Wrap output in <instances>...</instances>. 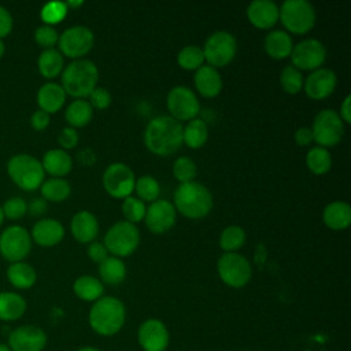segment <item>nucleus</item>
Segmentation results:
<instances>
[{
	"label": "nucleus",
	"mask_w": 351,
	"mask_h": 351,
	"mask_svg": "<svg viewBox=\"0 0 351 351\" xmlns=\"http://www.w3.org/2000/svg\"><path fill=\"white\" fill-rule=\"evenodd\" d=\"M217 273L223 284L230 288L245 287L252 277L250 261L239 252H223L217 261Z\"/></svg>",
	"instance_id": "nucleus-9"
},
{
	"label": "nucleus",
	"mask_w": 351,
	"mask_h": 351,
	"mask_svg": "<svg viewBox=\"0 0 351 351\" xmlns=\"http://www.w3.org/2000/svg\"><path fill=\"white\" fill-rule=\"evenodd\" d=\"M339 115L343 122H346V123L351 122V95L350 93L343 99V101L340 104Z\"/></svg>",
	"instance_id": "nucleus-53"
},
{
	"label": "nucleus",
	"mask_w": 351,
	"mask_h": 351,
	"mask_svg": "<svg viewBox=\"0 0 351 351\" xmlns=\"http://www.w3.org/2000/svg\"><path fill=\"white\" fill-rule=\"evenodd\" d=\"M67 5L64 1H49L43 5L41 8V19L44 21V25H56L64 19L67 15Z\"/></svg>",
	"instance_id": "nucleus-43"
},
{
	"label": "nucleus",
	"mask_w": 351,
	"mask_h": 351,
	"mask_svg": "<svg viewBox=\"0 0 351 351\" xmlns=\"http://www.w3.org/2000/svg\"><path fill=\"white\" fill-rule=\"evenodd\" d=\"M1 208L4 217L10 219H18L27 213V203L22 197H10L8 200L4 202Z\"/></svg>",
	"instance_id": "nucleus-45"
},
{
	"label": "nucleus",
	"mask_w": 351,
	"mask_h": 351,
	"mask_svg": "<svg viewBox=\"0 0 351 351\" xmlns=\"http://www.w3.org/2000/svg\"><path fill=\"white\" fill-rule=\"evenodd\" d=\"M34 40L40 47L48 49V48H53V45L58 44L59 34L53 26L41 25L34 32Z\"/></svg>",
	"instance_id": "nucleus-44"
},
{
	"label": "nucleus",
	"mask_w": 351,
	"mask_h": 351,
	"mask_svg": "<svg viewBox=\"0 0 351 351\" xmlns=\"http://www.w3.org/2000/svg\"><path fill=\"white\" fill-rule=\"evenodd\" d=\"M293 138H295V143L300 147H306L308 144H311L314 141V137H313V132H311V128L308 126H300L296 129L295 134H293Z\"/></svg>",
	"instance_id": "nucleus-50"
},
{
	"label": "nucleus",
	"mask_w": 351,
	"mask_h": 351,
	"mask_svg": "<svg viewBox=\"0 0 351 351\" xmlns=\"http://www.w3.org/2000/svg\"><path fill=\"white\" fill-rule=\"evenodd\" d=\"M134 191L141 202H155L160 195V185L156 178L149 174L141 176L134 182Z\"/></svg>",
	"instance_id": "nucleus-39"
},
{
	"label": "nucleus",
	"mask_w": 351,
	"mask_h": 351,
	"mask_svg": "<svg viewBox=\"0 0 351 351\" xmlns=\"http://www.w3.org/2000/svg\"><path fill=\"white\" fill-rule=\"evenodd\" d=\"M263 48L270 58L281 60L291 55L293 48V41L289 33L285 30H280V29L270 30L265 36Z\"/></svg>",
	"instance_id": "nucleus-24"
},
{
	"label": "nucleus",
	"mask_w": 351,
	"mask_h": 351,
	"mask_svg": "<svg viewBox=\"0 0 351 351\" xmlns=\"http://www.w3.org/2000/svg\"><path fill=\"white\" fill-rule=\"evenodd\" d=\"M7 278L12 287L18 289H27L36 284L37 273L29 263L15 262L8 266Z\"/></svg>",
	"instance_id": "nucleus-32"
},
{
	"label": "nucleus",
	"mask_w": 351,
	"mask_h": 351,
	"mask_svg": "<svg viewBox=\"0 0 351 351\" xmlns=\"http://www.w3.org/2000/svg\"><path fill=\"white\" fill-rule=\"evenodd\" d=\"M86 254H88V256H89L93 262H96L97 265L108 256V251H107L106 245H104L103 243H100V241H92V243H89V244H88Z\"/></svg>",
	"instance_id": "nucleus-48"
},
{
	"label": "nucleus",
	"mask_w": 351,
	"mask_h": 351,
	"mask_svg": "<svg viewBox=\"0 0 351 351\" xmlns=\"http://www.w3.org/2000/svg\"><path fill=\"white\" fill-rule=\"evenodd\" d=\"M12 30V16L7 8L0 5V38L5 37Z\"/></svg>",
	"instance_id": "nucleus-51"
},
{
	"label": "nucleus",
	"mask_w": 351,
	"mask_h": 351,
	"mask_svg": "<svg viewBox=\"0 0 351 351\" xmlns=\"http://www.w3.org/2000/svg\"><path fill=\"white\" fill-rule=\"evenodd\" d=\"M324 223L332 230H344L351 223V207L347 202L336 200L325 206L322 211Z\"/></svg>",
	"instance_id": "nucleus-25"
},
{
	"label": "nucleus",
	"mask_w": 351,
	"mask_h": 351,
	"mask_svg": "<svg viewBox=\"0 0 351 351\" xmlns=\"http://www.w3.org/2000/svg\"><path fill=\"white\" fill-rule=\"evenodd\" d=\"M291 64L298 70H317L322 67L326 60V48L317 38H306L293 44L289 55Z\"/></svg>",
	"instance_id": "nucleus-15"
},
{
	"label": "nucleus",
	"mask_w": 351,
	"mask_h": 351,
	"mask_svg": "<svg viewBox=\"0 0 351 351\" xmlns=\"http://www.w3.org/2000/svg\"><path fill=\"white\" fill-rule=\"evenodd\" d=\"M101 181L110 196L115 199H125L134 191L136 177L126 163L114 162L106 167Z\"/></svg>",
	"instance_id": "nucleus-13"
},
{
	"label": "nucleus",
	"mask_w": 351,
	"mask_h": 351,
	"mask_svg": "<svg viewBox=\"0 0 351 351\" xmlns=\"http://www.w3.org/2000/svg\"><path fill=\"white\" fill-rule=\"evenodd\" d=\"M47 333L37 325H21L8 335L7 346L11 351H43L47 346Z\"/></svg>",
	"instance_id": "nucleus-17"
},
{
	"label": "nucleus",
	"mask_w": 351,
	"mask_h": 351,
	"mask_svg": "<svg viewBox=\"0 0 351 351\" xmlns=\"http://www.w3.org/2000/svg\"><path fill=\"white\" fill-rule=\"evenodd\" d=\"M245 240L247 234L241 226L229 225L222 229L218 243L225 252H236L245 244Z\"/></svg>",
	"instance_id": "nucleus-37"
},
{
	"label": "nucleus",
	"mask_w": 351,
	"mask_h": 351,
	"mask_svg": "<svg viewBox=\"0 0 351 351\" xmlns=\"http://www.w3.org/2000/svg\"><path fill=\"white\" fill-rule=\"evenodd\" d=\"M176 218L177 211L173 203L166 199H156L155 202H152L147 207L144 215L147 228L156 234H162L170 230L176 223Z\"/></svg>",
	"instance_id": "nucleus-18"
},
{
	"label": "nucleus",
	"mask_w": 351,
	"mask_h": 351,
	"mask_svg": "<svg viewBox=\"0 0 351 351\" xmlns=\"http://www.w3.org/2000/svg\"><path fill=\"white\" fill-rule=\"evenodd\" d=\"M193 85L202 96L215 97L222 90L223 82L218 69L210 64H203L195 71Z\"/></svg>",
	"instance_id": "nucleus-23"
},
{
	"label": "nucleus",
	"mask_w": 351,
	"mask_h": 351,
	"mask_svg": "<svg viewBox=\"0 0 351 351\" xmlns=\"http://www.w3.org/2000/svg\"><path fill=\"white\" fill-rule=\"evenodd\" d=\"M49 114L43 110H36L30 117V123L36 130H44L49 125Z\"/></svg>",
	"instance_id": "nucleus-49"
},
{
	"label": "nucleus",
	"mask_w": 351,
	"mask_h": 351,
	"mask_svg": "<svg viewBox=\"0 0 351 351\" xmlns=\"http://www.w3.org/2000/svg\"><path fill=\"white\" fill-rule=\"evenodd\" d=\"M78 133L74 128H70V126H66L60 130L59 136H58V141L62 147V149H71L74 148L77 144H78Z\"/></svg>",
	"instance_id": "nucleus-47"
},
{
	"label": "nucleus",
	"mask_w": 351,
	"mask_h": 351,
	"mask_svg": "<svg viewBox=\"0 0 351 351\" xmlns=\"http://www.w3.org/2000/svg\"><path fill=\"white\" fill-rule=\"evenodd\" d=\"M314 141L324 148L340 143L344 134V122L333 108H324L317 112L311 126Z\"/></svg>",
	"instance_id": "nucleus-10"
},
{
	"label": "nucleus",
	"mask_w": 351,
	"mask_h": 351,
	"mask_svg": "<svg viewBox=\"0 0 351 351\" xmlns=\"http://www.w3.org/2000/svg\"><path fill=\"white\" fill-rule=\"evenodd\" d=\"M145 147L155 155L169 156L182 145V125L170 115L152 118L144 130Z\"/></svg>",
	"instance_id": "nucleus-1"
},
{
	"label": "nucleus",
	"mask_w": 351,
	"mask_h": 351,
	"mask_svg": "<svg viewBox=\"0 0 351 351\" xmlns=\"http://www.w3.org/2000/svg\"><path fill=\"white\" fill-rule=\"evenodd\" d=\"M3 221H4V214H3V208L0 206V225L3 223Z\"/></svg>",
	"instance_id": "nucleus-58"
},
{
	"label": "nucleus",
	"mask_w": 351,
	"mask_h": 351,
	"mask_svg": "<svg viewBox=\"0 0 351 351\" xmlns=\"http://www.w3.org/2000/svg\"><path fill=\"white\" fill-rule=\"evenodd\" d=\"M88 97L89 104L96 110H106L111 104V93L103 86H96Z\"/></svg>",
	"instance_id": "nucleus-46"
},
{
	"label": "nucleus",
	"mask_w": 351,
	"mask_h": 351,
	"mask_svg": "<svg viewBox=\"0 0 351 351\" xmlns=\"http://www.w3.org/2000/svg\"><path fill=\"white\" fill-rule=\"evenodd\" d=\"M66 101V92L63 90L62 85L56 82H47L44 84L37 92V103L40 110L53 114L58 112Z\"/></svg>",
	"instance_id": "nucleus-26"
},
{
	"label": "nucleus",
	"mask_w": 351,
	"mask_h": 351,
	"mask_svg": "<svg viewBox=\"0 0 351 351\" xmlns=\"http://www.w3.org/2000/svg\"><path fill=\"white\" fill-rule=\"evenodd\" d=\"M32 241L37 243L41 247H53L59 244L64 237L63 225L53 218L38 219L30 233Z\"/></svg>",
	"instance_id": "nucleus-21"
},
{
	"label": "nucleus",
	"mask_w": 351,
	"mask_h": 351,
	"mask_svg": "<svg viewBox=\"0 0 351 351\" xmlns=\"http://www.w3.org/2000/svg\"><path fill=\"white\" fill-rule=\"evenodd\" d=\"M93 108L86 99H74L64 111V118L70 128H82L90 122Z\"/></svg>",
	"instance_id": "nucleus-34"
},
{
	"label": "nucleus",
	"mask_w": 351,
	"mask_h": 351,
	"mask_svg": "<svg viewBox=\"0 0 351 351\" xmlns=\"http://www.w3.org/2000/svg\"><path fill=\"white\" fill-rule=\"evenodd\" d=\"M7 171L10 178L23 191L38 189L45 177L41 162L29 154L14 155L7 163Z\"/></svg>",
	"instance_id": "nucleus-5"
},
{
	"label": "nucleus",
	"mask_w": 351,
	"mask_h": 351,
	"mask_svg": "<svg viewBox=\"0 0 351 351\" xmlns=\"http://www.w3.org/2000/svg\"><path fill=\"white\" fill-rule=\"evenodd\" d=\"M40 191L45 202H63L70 196L71 185L64 178L51 177L41 184Z\"/></svg>",
	"instance_id": "nucleus-35"
},
{
	"label": "nucleus",
	"mask_w": 351,
	"mask_h": 351,
	"mask_svg": "<svg viewBox=\"0 0 351 351\" xmlns=\"http://www.w3.org/2000/svg\"><path fill=\"white\" fill-rule=\"evenodd\" d=\"M95 34L93 32L82 25L70 26L59 36L58 45L59 52L63 56L71 59H82L93 47Z\"/></svg>",
	"instance_id": "nucleus-11"
},
{
	"label": "nucleus",
	"mask_w": 351,
	"mask_h": 351,
	"mask_svg": "<svg viewBox=\"0 0 351 351\" xmlns=\"http://www.w3.org/2000/svg\"><path fill=\"white\" fill-rule=\"evenodd\" d=\"M278 19L288 32L304 34L314 27L317 14L307 0H285L278 7Z\"/></svg>",
	"instance_id": "nucleus-6"
},
{
	"label": "nucleus",
	"mask_w": 351,
	"mask_h": 351,
	"mask_svg": "<svg viewBox=\"0 0 351 351\" xmlns=\"http://www.w3.org/2000/svg\"><path fill=\"white\" fill-rule=\"evenodd\" d=\"M99 69L89 59H75L70 62L62 71V88L66 95L75 99L88 97L97 86Z\"/></svg>",
	"instance_id": "nucleus-4"
},
{
	"label": "nucleus",
	"mask_w": 351,
	"mask_h": 351,
	"mask_svg": "<svg viewBox=\"0 0 351 351\" xmlns=\"http://www.w3.org/2000/svg\"><path fill=\"white\" fill-rule=\"evenodd\" d=\"M27 211L32 215L38 217L47 211V202L43 197H36V199L30 200V203L27 204Z\"/></svg>",
	"instance_id": "nucleus-52"
},
{
	"label": "nucleus",
	"mask_w": 351,
	"mask_h": 351,
	"mask_svg": "<svg viewBox=\"0 0 351 351\" xmlns=\"http://www.w3.org/2000/svg\"><path fill=\"white\" fill-rule=\"evenodd\" d=\"M166 107L170 117L178 122L191 121L196 118L200 111V103L196 93L185 85H176L169 90Z\"/></svg>",
	"instance_id": "nucleus-12"
},
{
	"label": "nucleus",
	"mask_w": 351,
	"mask_h": 351,
	"mask_svg": "<svg viewBox=\"0 0 351 351\" xmlns=\"http://www.w3.org/2000/svg\"><path fill=\"white\" fill-rule=\"evenodd\" d=\"M81 4H82V1H66L67 8H69V7H78V5H81Z\"/></svg>",
	"instance_id": "nucleus-55"
},
{
	"label": "nucleus",
	"mask_w": 351,
	"mask_h": 351,
	"mask_svg": "<svg viewBox=\"0 0 351 351\" xmlns=\"http://www.w3.org/2000/svg\"><path fill=\"white\" fill-rule=\"evenodd\" d=\"M103 244L112 256L122 259L137 250L140 244V230L134 223L125 219L118 221L106 232Z\"/></svg>",
	"instance_id": "nucleus-7"
},
{
	"label": "nucleus",
	"mask_w": 351,
	"mask_h": 351,
	"mask_svg": "<svg viewBox=\"0 0 351 351\" xmlns=\"http://www.w3.org/2000/svg\"><path fill=\"white\" fill-rule=\"evenodd\" d=\"M213 195L206 185L199 181L180 184L173 196V206L189 219L204 218L213 208Z\"/></svg>",
	"instance_id": "nucleus-3"
},
{
	"label": "nucleus",
	"mask_w": 351,
	"mask_h": 351,
	"mask_svg": "<svg viewBox=\"0 0 351 351\" xmlns=\"http://www.w3.org/2000/svg\"><path fill=\"white\" fill-rule=\"evenodd\" d=\"M97 271L100 277L99 280L107 285H119L125 281L128 274L125 262L121 258L112 255H108L97 265Z\"/></svg>",
	"instance_id": "nucleus-28"
},
{
	"label": "nucleus",
	"mask_w": 351,
	"mask_h": 351,
	"mask_svg": "<svg viewBox=\"0 0 351 351\" xmlns=\"http://www.w3.org/2000/svg\"><path fill=\"white\" fill-rule=\"evenodd\" d=\"M247 18L258 29H270L278 21V5L273 0H254L247 5Z\"/></svg>",
	"instance_id": "nucleus-20"
},
{
	"label": "nucleus",
	"mask_w": 351,
	"mask_h": 351,
	"mask_svg": "<svg viewBox=\"0 0 351 351\" xmlns=\"http://www.w3.org/2000/svg\"><path fill=\"white\" fill-rule=\"evenodd\" d=\"M4 51H5V47H4V44H3V41H1V38H0V59H1V56L4 55Z\"/></svg>",
	"instance_id": "nucleus-56"
},
{
	"label": "nucleus",
	"mask_w": 351,
	"mask_h": 351,
	"mask_svg": "<svg viewBox=\"0 0 351 351\" xmlns=\"http://www.w3.org/2000/svg\"><path fill=\"white\" fill-rule=\"evenodd\" d=\"M196 173L197 167L193 159H191L189 156H180L176 159L173 165V176L180 184L195 181Z\"/></svg>",
	"instance_id": "nucleus-41"
},
{
	"label": "nucleus",
	"mask_w": 351,
	"mask_h": 351,
	"mask_svg": "<svg viewBox=\"0 0 351 351\" xmlns=\"http://www.w3.org/2000/svg\"><path fill=\"white\" fill-rule=\"evenodd\" d=\"M303 81L304 77L300 70H298L292 64H287L282 67L280 73V85L284 92L289 95H295L303 89Z\"/></svg>",
	"instance_id": "nucleus-40"
},
{
	"label": "nucleus",
	"mask_w": 351,
	"mask_h": 351,
	"mask_svg": "<svg viewBox=\"0 0 351 351\" xmlns=\"http://www.w3.org/2000/svg\"><path fill=\"white\" fill-rule=\"evenodd\" d=\"M73 291L75 296L84 302H96L103 296L104 285L97 277L84 274L75 278L73 282Z\"/></svg>",
	"instance_id": "nucleus-30"
},
{
	"label": "nucleus",
	"mask_w": 351,
	"mask_h": 351,
	"mask_svg": "<svg viewBox=\"0 0 351 351\" xmlns=\"http://www.w3.org/2000/svg\"><path fill=\"white\" fill-rule=\"evenodd\" d=\"M26 300L16 292L3 291L0 292V319L1 321H16L26 311Z\"/></svg>",
	"instance_id": "nucleus-29"
},
{
	"label": "nucleus",
	"mask_w": 351,
	"mask_h": 351,
	"mask_svg": "<svg viewBox=\"0 0 351 351\" xmlns=\"http://www.w3.org/2000/svg\"><path fill=\"white\" fill-rule=\"evenodd\" d=\"M208 138V126L206 121L193 118L182 126V144H186L192 149L202 148Z\"/></svg>",
	"instance_id": "nucleus-33"
},
{
	"label": "nucleus",
	"mask_w": 351,
	"mask_h": 351,
	"mask_svg": "<svg viewBox=\"0 0 351 351\" xmlns=\"http://www.w3.org/2000/svg\"><path fill=\"white\" fill-rule=\"evenodd\" d=\"M37 66H38L40 74L44 78L52 80L59 74H62L64 69V56L59 52V49H55V48L44 49L38 56Z\"/></svg>",
	"instance_id": "nucleus-31"
},
{
	"label": "nucleus",
	"mask_w": 351,
	"mask_h": 351,
	"mask_svg": "<svg viewBox=\"0 0 351 351\" xmlns=\"http://www.w3.org/2000/svg\"><path fill=\"white\" fill-rule=\"evenodd\" d=\"M0 351H11V350H10V347L7 344L0 343Z\"/></svg>",
	"instance_id": "nucleus-57"
},
{
	"label": "nucleus",
	"mask_w": 351,
	"mask_h": 351,
	"mask_svg": "<svg viewBox=\"0 0 351 351\" xmlns=\"http://www.w3.org/2000/svg\"><path fill=\"white\" fill-rule=\"evenodd\" d=\"M43 169L52 177L63 178V176L69 174L73 169L71 156L62 148H53L44 154L41 160Z\"/></svg>",
	"instance_id": "nucleus-27"
},
{
	"label": "nucleus",
	"mask_w": 351,
	"mask_h": 351,
	"mask_svg": "<svg viewBox=\"0 0 351 351\" xmlns=\"http://www.w3.org/2000/svg\"><path fill=\"white\" fill-rule=\"evenodd\" d=\"M306 166L315 176H322L328 173L332 167V156L328 148L319 145L310 148L306 155Z\"/></svg>",
	"instance_id": "nucleus-36"
},
{
	"label": "nucleus",
	"mask_w": 351,
	"mask_h": 351,
	"mask_svg": "<svg viewBox=\"0 0 351 351\" xmlns=\"http://www.w3.org/2000/svg\"><path fill=\"white\" fill-rule=\"evenodd\" d=\"M125 321L126 307L115 296H101L93 302L88 314V322L92 330L104 337L117 335L123 328Z\"/></svg>",
	"instance_id": "nucleus-2"
},
{
	"label": "nucleus",
	"mask_w": 351,
	"mask_h": 351,
	"mask_svg": "<svg viewBox=\"0 0 351 351\" xmlns=\"http://www.w3.org/2000/svg\"><path fill=\"white\" fill-rule=\"evenodd\" d=\"M177 63L184 70H197L204 64V55L202 47L189 44L180 49L177 53Z\"/></svg>",
	"instance_id": "nucleus-38"
},
{
	"label": "nucleus",
	"mask_w": 351,
	"mask_h": 351,
	"mask_svg": "<svg viewBox=\"0 0 351 351\" xmlns=\"http://www.w3.org/2000/svg\"><path fill=\"white\" fill-rule=\"evenodd\" d=\"M70 229L73 237L82 244L95 241L99 234V221L96 215L88 210H81L75 213L70 222Z\"/></svg>",
	"instance_id": "nucleus-22"
},
{
	"label": "nucleus",
	"mask_w": 351,
	"mask_h": 351,
	"mask_svg": "<svg viewBox=\"0 0 351 351\" xmlns=\"http://www.w3.org/2000/svg\"><path fill=\"white\" fill-rule=\"evenodd\" d=\"M145 203L141 202L138 197L134 196H128L122 202V214L125 217V221L130 223H137L144 219L145 215Z\"/></svg>",
	"instance_id": "nucleus-42"
},
{
	"label": "nucleus",
	"mask_w": 351,
	"mask_h": 351,
	"mask_svg": "<svg viewBox=\"0 0 351 351\" xmlns=\"http://www.w3.org/2000/svg\"><path fill=\"white\" fill-rule=\"evenodd\" d=\"M137 341L143 351H166L170 343V333L163 321L148 318L138 325Z\"/></svg>",
	"instance_id": "nucleus-16"
},
{
	"label": "nucleus",
	"mask_w": 351,
	"mask_h": 351,
	"mask_svg": "<svg viewBox=\"0 0 351 351\" xmlns=\"http://www.w3.org/2000/svg\"><path fill=\"white\" fill-rule=\"evenodd\" d=\"M32 250V237L27 229L19 225L8 226L0 234V254L11 263L22 262Z\"/></svg>",
	"instance_id": "nucleus-14"
},
{
	"label": "nucleus",
	"mask_w": 351,
	"mask_h": 351,
	"mask_svg": "<svg viewBox=\"0 0 351 351\" xmlns=\"http://www.w3.org/2000/svg\"><path fill=\"white\" fill-rule=\"evenodd\" d=\"M337 85V75L329 67H319L310 71L303 81V90L313 100L329 97Z\"/></svg>",
	"instance_id": "nucleus-19"
},
{
	"label": "nucleus",
	"mask_w": 351,
	"mask_h": 351,
	"mask_svg": "<svg viewBox=\"0 0 351 351\" xmlns=\"http://www.w3.org/2000/svg\"><path fill=\"white\" fill-rule=\"evenodd\" d=\"M77 351H101V350H99L96 347H92V346H84V347L78 348Z\"/></svg>",
	"instance_id": "nucleus-54"
},
{
	"label": "nucleus",
	"mask_w": 351,
	"mask_h": 351,
	"mask_svg": "<svg viewBox=\"0 0 351 351\" xmlns=\"http://www.w3.org/2000/svg\"><path fill=\"white\" fill-rule=\"evenodd\" d=\"M203 55L207 64L218 69L229 64L237 53V40L228 30H215L204 41Z\"/></svg>",
	"instance_id": "nucleus-8"
}]
</instances>
